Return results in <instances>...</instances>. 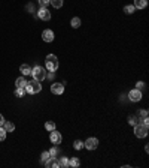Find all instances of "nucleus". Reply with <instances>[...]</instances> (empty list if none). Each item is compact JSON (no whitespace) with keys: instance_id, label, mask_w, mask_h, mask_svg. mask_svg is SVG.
<instances>
[{"instance_id":"1","label":"nucleus","mask_w":149,"mask_h":168,"mask_svg":"<svg viewBox=\"0 0 149 168\" xmlns=\"http://www.w3.org/2000/svg\"><path fill=\"white\" fill-rule=\"evenodd\" d=\"M42 90V84H40V81H37V80H31V81H29L27 83V86H25V92L30 93V95H36V93H39Z\"/></svg>"},{"instance_id":"2","label":"nucleus","mask_w":149,"mask_h":168,"mask_svg":"<svg viewBox=\"0 0 149 168\" xmlns=\"http://www.w3.org/2000/svg\"><path fill=\"white\" fill-rule=\"evenodd\" d=\"M46 69L48 71H57L58 69V59L55 54H48L46 56Z\"/></svg>"},{"instance_id":"3","label":"nucleus","mask_w":149,"mask_h":168,"mask_svg":"<svg viewBox=\"0 0 149 168\" xmlns=\"http://www.w3.org/2000/svg\"><path fill=\"white\" fill-rule=\"evenodd\" d=\"M134 135L137 138H145L148 135V126L140 122L137 123V125H134Z\"/></svg>"},{"instance_id":"4","label":"nucleus","mask_w":149,"mask_h":168,"mask_svg":"<svg viewBox=\"0 0 149 168\" xmlns=\"http://www.w3.org/2000/svg\"><path fill=\"white\" fill-rule=\"evenodd\" d=\"M31 75H33V78H34V80H37V81H42V80H45V78H46V72H45V69L42 68V66H36V68L31 69Z\"/></svg>"},{"instance_id":"5","label":"nucleus","mask_w":149,"mask_h":168,"mask_svg":"<svg viewBox=\"0 0 149 168\" xmlns=\"http://www.w3.org/2000/svg\"><path fill=\"white\" fill-rule=\"evenodd\" d=\"M128 99L131 101V102H139V101L142 99V92L139 89L130 90V92H128Z\"/></svg>"},{"instance_id":"6","label":"nucleus","mask_w":149,"mask_h":168,"mask_svg":"<svg viewBox=\"0 0 149 168\" xmlns=\"http://www.w3.org/2000/svg\"><path fill=\"white\" fill-rule=\"evenodd\" d=\"M49 140H51V143L54 146H57L61 143V140H63V137H61V134H60L57 129L51 131V135H49Z\"/></svg>"},{"instance_id":"7","label":"nucleus","mask_w":149,"mask_h":168,"mask_svg":"<svg viewBox=\"0 0 149 168\" xmlns=\"http://www.w3.org/2000/svg\"><path fill=\"white\" fill-rule=\"evenodd\" d=\"M84 147L88 149V150H96L98 147V140L97 138H88L85 143H84Z\"/></svg>"},{"instance_id":"8","label":"nucleus","mask_w":149,"mask_h":168,"mask_svg":"<svg viewBox=\"0 0 149 168\" xmlns=\"http://www.w3.org/2000/svg\"><path fill=\"white\" fill-rule=\"evenodd\" d=\"M37 17H39L40 20H43V21H48V20H51V12L46 8H40L37 11Z\"/></svg>"},{"instance_id":"9","label":"nucleus","mask_w":149,"mask_h":168,"mask_svg":"<svg viewBox=\"0 0 149 168\" xmlns=\"http://www.w3.org/2000/svg\"><path fill=\"white\" fill-rule=\"evenodd\" d=\"M51 92L54 93V95H63V92H64V84L63 83H54L51 86Z\"/></svg>"},{"instance_id":"10","label":"nucleus","mask_w":149,"mask_h":168,"mask_svg":"<svg viewBox=\"0 0 149 168\" xmlns=\"http://www.w3.org/2000/svg\"><path fill=\"white\" fill-rule=\"evenodd\" d=\"M42 39H43L45 42H52L54 41V32L49 30V29L43 30L42 32Z\"/></svg>"},{"instance_id":"11","label":"nucleus","mask_w":149,"mask_h":168,"mask_svg":"<svg viewBox=\"0 0 149 168\" xmlns=\"http://www.w3.org/2000/svg\"><path fill=\"white\" fill-rule=\"evenodd\" d=\"M45 165L48 168H55V167H58V159H57V156H51L49 159L45 162Z\"/></svg>"},{"instance_id":"12","label":"nucleus","mask_w":149,"mask_h":168,"mask_svg":"<svg viewBox=\"0 0 149 168\" xmlns=\"http://www.w3.org/2000/svg\"><path fill=\"white\" fill-rule=\"evenodd\" d=\"M20 71H21L22 75H31V66L27 65V63L21 65V66H20Z\"/></svg>"},{"instance_id":"13","label":"nucleus","mask_w":149,"mask_h":168,"mask_svg":"<svg viewBox=\"0 0 149 168\" xmlns=\"http://www.w3.org/2000/svg\"><path fill=\"white\" fill-rule=\"evenodd\" d=\"M146 5H148V0H134V8L136 9L146 8Z\"/></svg>"},{"instance_id":"14","label":"nucleus","mask_w":149,"mask_h":168,"mask_svg":"<svg viewBox=\"0 0 149 168\" xmlns=\"http://www.w3.org/2000/svg\"><path fill=\"white\" fill-rule=\"evenodd\" d=\"M2 126L5 128V131H6V132H14V131H15V125L12 122H6V120H5Z\"/></svg>"},{"instance_id":"15","label":"nucleus","mask_w":149,"mask_h":168,"mask_svg":"<svg viewBox=\"0 0 149 168\" xmlns=\"http://www.w3.org/2000/svg\"><path fill=\"white\" fill-rule=\"evenodd\" d=\"M15 86H16V87H25V86H27V81H25V78H24V77H20V78H16V81H15Z\"/></svg>"},{"instance_id":"16","label":"nucleus","mask_w":149,"mask_h":168,"mask_svg":"<svg viewBox=\"0 0 149 168\" xmlns=\"http://www.w3.org/2000/svg\"><path fill=\"white\" fill-rule=\"evenodd\" d=\"M70 24H72V27L73 29H78V27H81V18L79 17H74V18H72V21H70Z\"/></svg>"},{"instance_id":"17","label":"nucleus","mask_w":149,"mask_h":168,"mask_svg":"<svg viewBox=\"0 0 149 168\" xmlns=\"http://www.w3.org/2000/svg\"><path fill=\"white\" fill-rule=\"evenodd\" d=\"M81 165V161L78 159V158H72V159L69 161V167H73V168H78Z\"/></svg>"},{"instance_id":"18","label":"nucleus","mask_w":149,"mask_h":168,"mask_svg":"<svg viewBox=\"0 0 149 168\" xmlns=\"http://www.w3.org/2000/svg\"><path fill=\"white\" fill-rule=\"evenodd\" d=\"M58 167L60 168H67L69 167V159H67V158H60L58 159Z\"/></svg>"},{"instance_id":"19","label":"nucleus","mask_w":149,"mask_h":168,"mask_svg":"<svg viewBox=\"0 0 149 168\" xmlns=\"http://www.w3.org/2000/svg\"><path fill=\"white\" fill-rule=\"evenodd\" d=\"M140 122V119H139V117H137V116H128V123H130V125H137V123Z\"/></svg>"},{"instance_id":"20","label":"nucleus","mask_w":149,"mask_h":168,"mask_svg":"<svg viewBox=\"0 0 149 168\" xmlns=\"http://www.w3.org/2000/svg\"><path fill=\"white\" fill-rule=\"evenodd\" d=\"M24 93H25V87H16V90H15V96L22 98V96H24Z\"/></svg>"},{"instance_id":"21","label":"nucleus","mask_w":149,"mask_h":168,"mask_svg":"<svg viewBox=\"0 0 149 168\" xmlns=\"http://www.w3.org/2000/svg\"><path fill=\"white\" fill-rule=\"evenodd\" d=\"M49 3H51L55 9H58V8L63 6V0H49Z\"/></svg>"},{"instance_id":"22","label":"nucleus","mask_w":149,"mask_h":168,"mask_svg":"<svg viewBox=\"0 0 149 168\" xmlns=\"http://www.w3.org/2000/svg\"><path fill=\"white\" fill-rule=\"evenodd\" d=\"M134 11H136L134 5H127V6H124V12H125V14H128V15H130V14H133Z\"/></svg>"},{"instance_id":"23","label":"nucleus","mask_w":149,"mask_h":168,"mask_svg":"<svg viewBox=\"0 0 149 168\" xmlns=\"http://www.w3.org/2000/svg\"><path fill=\"white\" fill-rule=\"evenodd\" d=\"M73 147H74V150H81V149H84V141L76 140V141L73 143Z\"/></svg>"},{"instance_id":"24","label":"nucleus","mask_w":149,"mask_h":168,"mask_svg":"<svg viewBox=\"0 0 149 168\" xmlns=\"http://www.w3.org/2000/svg\"><path fill=\"white\" fill-rule=\"evenodd\" d=\"M45 129L49 131V132H51V131H54V129H55V123H54V122H46V123H45Z\"/></svg>"},{"instance_id":"25","label":"nucleus","mask_w":149,"mask_h":168,"mask_svg":"<svg viewBox=\"0 0 149 168\" xmlns=\"http://www.w3.org/2000/svg\"><path fill=\"white\" fill-rule=\"evenodd\" d=\"M137 117H139V119H145V117H148V111H146V110H139V111H137Z\"/></svg>"},{"instance_id":"26","label":"nucleus","mask_w":149,"mask_h":168,"mask_svg":"<svg viewBox=\"0 0 149 168\" xmlns=\"http://www.w3.org/2000/svg\"><path fill=\"white\" fill-rule=\"evenodd\" d=\"M49 158H51V155H49V152H43L42 153V155H40V159H42V162H46V161L49 159Z\"/></svg>"},{"instance_id":"27","label":"nucleus","mask_w":149,"mask_h":168,"mask_svg":"<svg viewBox=\"0 0 149 168\" xmlns=\"http://www.w3.org/2000/svg\"><path fill=\"white\" fill-rule=\"evenodd\" d=\"M5 138H6V131L3 126H0V141H5Z\"/></svg>"},{"instance_id":"28","label":"nucleus","mask_w":149,"mask_h":168,"mask_svg":"<svg viewBox=\"0 0 149 168\" xmlns=\"http://www.w3.org/2000/svg\"><path fill=\"white\" fill-rule=\"evenodd\" d=\"M39 5H40L42 8H46V6L49 5V0H39Z\"/></svg>"},{"instance_id":"29","label":"nucleus","mask_w":149,"mask_h":168,"mask_svg":"<svg viewBox=\"0 0 149 168\" xmlns=\"http://www.w3.org/2000/svg\"><path fill=\"white\" fill-rule=\"evenodd\" d=\"M57 153H58V149H57V147H54V149L49 150V155H51V156H57Z\"/></svg>"},{"instance_id":"30","label":"nucleus","mask_w":149,"mask_h":168,"mask_svg":"<svg viewBox=\"0 0 149 168\" xmlns=\"http://www.w3.org/2000/svg\"><path fill=\"white\" fill-rule=\"evenodd\" d=\"M143 86H145V83L143 81H139V83H136V89L140 90V89H143Z\"/></svg>"},{"instance_id":"31","label":"nucleus","mask_w":149,"mask_h":168,"mask_svg":"<svg viewBox=\"0 0 149 168\" xmlns=\"http://www.w3.org/2000/svg\"><path fill=\"white\" fill-rule=\"evenodd\" d=\"M46 77H48V78H54V71H49V74H46Z\"/></svg>"},{"instance_id":"32","label":"nucleus","mask_w":149,"mask_h":168,"mask_svg":"<svg viewBox=\"0 0 149 168\" xmlns=\"http://www.w3.org/2000/svg\"><path fill=\"white\" fill-rule=\"evenodd\" d=\"M3 122H5V119H3V116L0 114V126H2V125H3Z\"/></svg>"}]
</instances>
